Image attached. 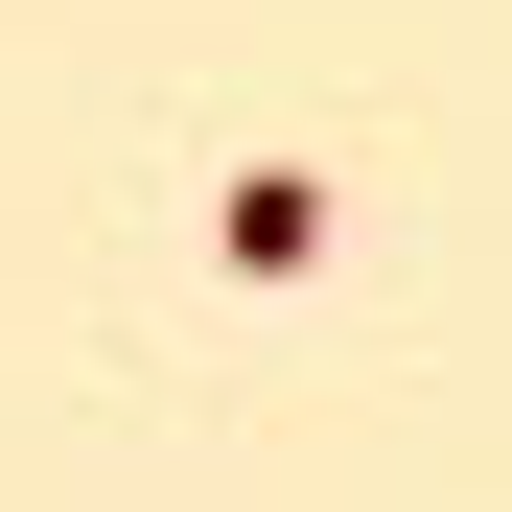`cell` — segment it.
<instances>
[{"label":"cell","instance_id":"1","mask_svg":"<svg viewBox=\"0 0 512 512\" xmlns=\"http://www.w3.org/2000/svg\"><path fill=\"white\" fill-rule=\"evenodd\" d=\"M210 256H233V280H303V256H326V187H303V163H256V187L210 210Z\"/></svg>","mask_w":512,"mask_h":512}]
</instances>
